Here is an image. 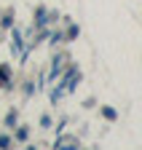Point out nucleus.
<instances>
[{"label": "nucleus", "instance_id": "obj_1", "mask_svg": "<svg viewBox=\"0 0 142 150\" xmlns=\"http://www.w3.org/2000/svg\"><path fill=\"white\" fill-rule=\"evenodd\" d=\"M75 81H78V72L73 70V72H70V75H67V78H64V83H62V88H57V91H54V99H59V97H64V94H67V91H73V86H75Z\"/></svg>", "mask_w": 142, "mask_h": 150}]
</instances>
